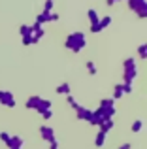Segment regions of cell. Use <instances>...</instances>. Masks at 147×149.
<instances>
[{"label":"cell","instance_id":"4","mask_svg":"<svg viewBox=\"0 0 147 149\" xmlns=\"http://www.w3.org/2000/svg\"><path fill=\"white\" fill-rule=\"evenodd\" d=\"M115 2H119V0H107V4H110V6H111V4H115Z\"/></svg>","mask_w":147,"mask_h":149},{"label":"cell","instance_id":"2","mask_svg":"<svg viewBox=\"0 0 147 149\" xmlns=\"http://www.w3.org/2000/svg\"><path fill=\"white\" fill-rule=\"evenodd\" d=\"M89 15H91V21H92V23H94V21H98V15H96V11H94V10H91V11H89Z\"/></svg>","mask_w":147,"mask_h":149},{"label":"cell","instance_id":"1","mask_svg":"<svg viewBox=\"0 0 147 149\" xmlns=\"http://www.w3.org/2000/svg\"><path fill=\"white\" fill-rule=\"evenodd\" d=\"M128 2L134 10H138L140 17H145V0H128Z\"/></svg>","mask_w":147,"mask_h":149},{"label":"cell","instance_id":"3","mask_svg":"<svg viewBox=\"0 0 147 149\" xmlns=\"http://www.w3.org/2000/svg\"><path fill=\"white\" fill-rule=\"evenodd\" d=\"M51 8H53V0H47V2H45V11L49 13V10H51Z\"/></svg>","mask_w":147,"mask_h":149}]
</instances>
